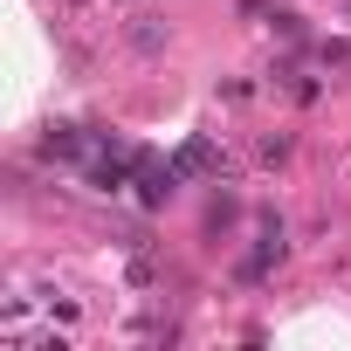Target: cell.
Segmentation results:
<instances>
[{
  "instance_id": "1",
  "label": "cell",
  "mask_w": 351,
  "mask_h": 351,
  "mask_svg": "<svg viewBox=\"0 0 351 351\" xmlns=\"http://www.w3.org/2000/svg\"><path fill=\"white\" fill-rule=\"evenodd\" d=\"M124 42H131L138 56H152V49H165V28H158V14H138V21L124 28Z\"/></svg>"
},
{
  "instance_id": "2",
  "label": "cell",
  "mask_w": 351,
  "mask_h": 351,
  "mask_svg": "<svg viewBox=\"0 0 351 351\" xmlns=\"http://www.w3.org/2000/svg\"><path fill=\"white\" fill-rule=\"evenodd\" d=\"M42 152H49V158H83V152H90V145H83V138H76V124H56V131H49V138H42Z\"/></svg>"
}]
</instances>
